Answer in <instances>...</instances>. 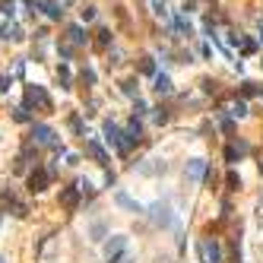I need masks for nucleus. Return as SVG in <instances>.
Returning a JSON list of instances; mask_svg holds the SVG:
<instances>
[{"instance_id":"nucleus-1","label":"nucleus","mask_w":263,"mask_h":263,"mask_svg":"<svg viewBox=\"0 0 263 263\" xmlns=\"http://www.w3.org/2000/svg\"><path fill=\"white\" fill-rule=\"evenodd\" d=\"M22 105H26L29 111H41V114L54 111V102H51V95L45 92V86H26V92H22Z\"/></svg>"},{"instance_id":"nucleus-2","label":"nucleus","mask_w":263,"mask_h":263,"mask_svg":"<svg viewBox=\"0 0 263 263\" xmlns=\"http://www.w3.org/2000/svg\"><path fill=\"white\" fill-rule=\"evenodd\" d=\"M32 140H35V146H45V149H61V140H57V134L48 124H32V134H29Z\"/></svg>"},{"instance_id":"nucleus-3","label":"nucleus","mask_w":263,"mask_h":263,"mask_svg":"<svg viewBox=\"0 0 263 263\" xmlns=\"http://www.w3.org/2000/svg\"><path fill=\"white\" fill-rule=\"evenodd\" d=\"M102 130H105V140H108V143H111V146H114L117 152H121V155H127V152H130V143H127V137H124V130L117 127L114 121H105V127H102Z\"/></svg>"},{"instance_id":"nucleus-4","label":"nucleus","mask_w":263,"mask_h":263,"mask_svg":"<svg viewBox=\"0 0 263 263\" xmlns=\"http://www.w3.org/2000/svg\"><path fill=\"white\" fill-rule=\"evenodd\" d=\"M51 178H54V174L48 171L45 165H38V162H35V168L29 171V190H32V194H41V190H48Z\"/></svg>"},{"instance_id":"nucleus-5","label":"nucleus","mask_w":263,"mask_h":263,"mask_svg":"<svg viewBox=\"0 0 263 263\" xmlns=\"http://www.w3.org/2000/svg\"><path fill=\"white\" fill-rule=\"evenodd\" d=\"M0 203H4V209H10V212H13L16 219L29 216V206H26V203H22V200L16 197V190H13V187H10V190H4V194H0Z\"/></svg>"},{"instance_id":"nucleus-6","label":"nucleus","mask_w":263,"mask_h":263,"mask_svg":"<svg viewBox=\"0 0 263 263\" xmlns=\"http://www.w3.org/2000/svg\"><path fill=\"white\" fill-rule=\"evenodd\" d=\"M200 254H203V263H222V247H219L216 238H203Z\"/></svg>"},{"instance_id":"nucleus-7","label":"nucleus","mask_w":263,"mask_h":263,"mask_svg":"<svg viewBox=\"0 0 263 263\" xmlns=\"http://www.w3.org/2000/svg\"><path fill=\"white\" fill-rule=\"evenodd\" d=\"M149 216H152V222H155V225H165V229H168V225L174 222L168 203H155V206H149Z\"/></svg>"},{"instance_id":"nucleus-8","label":"nucleus","mask_w":263,"mask_h":263,"mask_svg":"<svg viewBox=\"0 0 263 263\" xmlns=\"http://www.w3.org/2000/svg\"><path fill=\"white\" fill-rule=\"evenodd\" d=\"M206 162H203V159H190L187 162V178H190V181H194V184H200L203 181V178H206Z\"/></svg>"},{"instance_id":"nucleus-9","label":"nucleus","mask_w":263,"mask_h":263,"mask_svg":"<svg viewBox=\"0 0 263 263\" xmlns=\"http://www.w3.org/2000/svg\"><path fill=\"white\" fill-rule=\"evenodd\" d=\"M61 206H64V209H76V206H79V187H76V184L61 190Z\"/></svg>"},{"instance_id":"nucleus-10","label":"nucleus","mask_w":263,"mask_h":263,"mask_svg":"<svg viewBox=\"0 0 263 263\" xmlns=\"http://www.w3.org/2000/svg\"><path fill=\"white\" fill-rule=\"evenodd\" d=\"M124 137H127V143H130V149H134L137 143L143 140V124L137 121V117H130V124H127V130H124Z\"/></svg>"},{"instance_id":"nucleus-11","label":"nucleus","mask_w":263,"mask_h":263,"mask_svg":"<svg viewBox=\"0 0 263 263\" xmlns=\"http://www.w3.org/2000/svg\"><path fill=\"white\" fill-rule=\"evenodd\" d=\"M86 152H89V155H92V159H95V162H99V165H102V168H108V152H105V149H102V143H95V140H89V143H86Z\"/></svg>"},{"instance_id":"nucleus-12","label":"nucleus","mask_w":263,"mask_h":263,"mask_svg":"<svg viewBox=\"0 0 263 263\" xmlns=\"http://www.w3.org/2000/svg\"><path fill=\"white\" fill-rule=\"evenodd\" d=\"M35 10H45V16H51V19L64 16V7L57 4V0H41V4H35Z\"/></svg>"},{"instance_id":"nucleus-13","label":"nucleus","mask_w":263,"mask_h":263,"mask_svg":"<svg viewBox=\"0 0 263 263\" xmlns=\"http://www.w3.org/2000/svg\"><path fill=\"white\" fill-rule=\"evenodd\" d=\"M124 247H127V238H124V235H114L111 241H105V254H108V257H117Z\"/></svg>"},{"instance_id":"nucleus-14","label":"nucleus","mask_w":263,"mask_h":263,"mask_svg":"<svg viewBox=\"0 0 263 263\" xmlns=\"http://www.w3.org/2000/svg\"><path fill=\"white\" fill-rule=\"evenodd\" d=\"M111 41H114V35H111V29H99V32H95V48H99V51H108V48H111Z\"/></svg>"},{"instance_id":"nucleus-15","label":"nucleus","mask_w":263,"mask_h":263,"mask_svg":"<svg viewBox=\"0 0 263 263\" xmlns=\"http://www.w3.org/2000/svg\"><path fill=\"white\" fill-rule=\"evenodd\" d=\"M140 171H143V174H165V171H168V165L159 162V159H149V162L140 165Z\"/></svg>"},{"instance_id":"nucleus-16","label":"nucleus","mask_w":263,"mask_h":263,"mask_svg":"<svg viewBox=\"0 0 263 263\" xmlns=\"http://www.w3.org/2000/svg\"><path fill=\"white\" fill-rule=\"evenodd\" d=\"M67 38L79 48V45H86V41H89V35L82 32V26H67Z\"/></svg>"},{"instance_id":"nucleus-17","label":"nucleus","mask_w":263,"mask_h":263,"mask_svg":"<svg viewBox=\"0 0 263 263\" xmlns=\"http://www.w3.org/2000/svg\"><path fill=\"white\" fill-rule=\"evenodd\" d=\"M57 54H61V61H70V57L76 54V45L70 38H61V41H57Z\"/></svg>"},{"instance_id":"nucleus-18","label":"nucleus","mask_w":263,"mask_h":263,"mask_svg":"<svg viewBox=\"0 0 263 263\" xmlns=\"http://www.w3.org/2000/svg\"><path fill=\"white\" fill-rule=\"evenodd\" d=\"M159 95H171V79L165 76V73H155V86H152Z\"/></svg>"},{"instance_id":"nucleus-19","label":"nucleus","mask_w":263,"mask_h":263,"mask_svg":"<svg viewBox=\"0 0 263 263\" xmlns=\"http://www.w3.org/2000/svg\"><path fill=\"white\" fill-rule=\"evenodd\" d=\"M244 152H247V146H244V143H238V146L232 143V146L225 149V159H229V162H241V155H244Z\"/></svg>"},{"instance_id":"nucleus-20","label":"nucleus","mask_w":263,"mask_h":263,"mask_svg":"<svg viewBox=\"0 0 263 263\" xmlns=\"http://www.w3.org/2000/svg\"><path fill=\"white\" fill-rule=\"evenodd\" d=\"M117 203H121V206H127L130 212H143V206H140L137 200H130V197L124 194V190H117Z\"/></svg>"},{"instance_id":"nucleus-21","label":"nucleus","mask_w":263,"mask_h":263,"mask_svg":"<svg viewBox=\"0 0 263 263\" xmlns=\"http://www.w3.org/2000/svg\"><path fill=\"white\" fill-rule=\"evenodd\" d=\"M57 79H61V89H70V67L67 64L57 67Z\"/></svg>"},{"instance_id":"nucleus-22","label":"nucleus","mask_w":263,"mask_h":263,"mask_svg":"<svg viewBox=\"0 0 263 263\" xmlns=\"http://www.w3.org/2000/svg\"><path fill=\"white\" fill-rule=\"evenodd\" d=\"M121 89H124V95H130V99H140V92H137V79H124V82H121Z\"/></svg>"},{"instance_id":"nucleus-23","label":"nucleus","mask_w":263,"mask_h":263,"mask_svg":"<svg viewBox=\"0 0 263 263\" xmlns=\"http://www.w3.org/2000/svg\"><path fill=\"white\" fill-rule=\"evenodd\" d=\"M140 73L155 76V61H152V57H143V61H140Z\"/></svg>"},{"instance_id":"nucleus-24","label":"nucleus","mask_w":263,"mask_h":263,"mask_svg":"<svg viewBox=\"0 0 263 263\" xmlns=\"http://www.w3.org/2000/svg\"><path fill=\"white\" fill-rule=\"evenodd\" d=\"M13 117H16L19 124H29V121H32V114H29V108H26V105H19V108L13 111Z\"/></svg>"},{"instance_id":"nucleus-25","label":"nucleus","mask_w":263,"mask_h":263,"mask_svg":"<svg viewBox=\"0 0 263 263\" xmlns=\"http://www.w3.org/2000/svg\"><path fill=\"white\" fill-rule=\"evenodd\" d=\"M229 114H232V117H244V114H247V105H244V102H232Z\"/></svg>"},{"instance_id":"nucleus-26","label":"nucleus","mask_w":263,"mask_h":263,"mask_svg":"<svg viewBox=\"0 0 263 263\" xmlns=\"http://www.w3.org/2000/svg\"><path fill=\"white\" fill-rule=\"evenodd\" d=\"M168 117H171V114H168V108H152V121H155V124H165Z\"/></svg>"},{"instance_id":"nucleus-27","label":"nucleus","mask_w":263,"mask_h":263,"mask_svg":"<svg viewBox=\"0 0 263 263\" xmlns=\"http://www.w3.org/2000/svg\"><path fill=\"white\" fill-rule=\"evenodd\" d=\"M225 184H229V190H238V187H241V178H238V174L232 171L229 178H225Z\"/></svg>"},{"instance_id":"nucleus-28","label":"nucleus","mask_w":263,"mask_h":263,"mask_svg":"<svg viewBox=\"0 0 263 263\" xmlns=\"http://www.w3.org/2000/svg\"><path fill=\"white\" fill-rule=\"evenodd\" d=\"M238 45H241V51H244V54H254V51H257V45L250 41V38H241Z\"/></svg>"},{"instance_id":"nucleus-29","label":"nucleus","mask_w":263,"mask_h":263,"mask_svg":"<svg viewBox=\"0 0 263 263\" xmlns=\"http://www.w3.org/2000/svg\"><path fill=\"white\" fill-rule=\"evenodd\" d=\"M70 127H73V134H82V121H79V114L70 117Z\"/></svg>"},{"instance_id":"nucleus-30","label":"nucleus","mask_w":263,"mask_h":263,"mask_svg":"<svg viewBox=\"0 0 263 263\" xmlns=\"http://www.w3.org/2000/svg\"><path fill=\"white\" fill-rule=\"evenodd\" d=\"M102 235H105V225H92V238L95 241H102Z\"/></svg>"},{"instance_id":"nucleus-31","label":"nucleus","mask_w":263,"mask_h":263,"mask_svg":"<svg viewBox=\"0 0 263 263\" xmlns=\"http://www.w3.org/2000/svg\"><path fill=\"white\" fill-rule=\"evenodd\" d=\"M79 13H82V19H95V7H82Z\"/></svg>"},{"instance_id":"nucleus-32","label":"nucleus","mask_w":263,"mask_h":263,"mask_svg":"<svg viewBox=\"0 0 263 263\" xmlns=\"http://www.w3.org/2000/svg\"><path fill=\"white\" fill-rule=\"evenodd\" d=\"M134 108H137V114H146V102L137 99V102H134Z\"/></svg>"},{"instance_id":"nucleus-33","label":"nucleus","mask_w":263,"mask_h":263,"mask_svg":"<svg viewBox=\"0 0 263 263\" xmlns=\"http://www.w3.org/2000/svg\"><path fill=\"white\" fill-rule=\"evenodd\" d=\"M82 82H95V73H92V70L86 67V70H82Z\"/></svg>"},{"instance_id":"nucleus-34","label":"nucleus","mask_w":263,"mask_h":263,"mask_svg":"<svg viewBox=\"0 0 263 263\" xmlns=\"http://www.w3.org/2000/svg\"><path fill=\"white\" fill-rule=\"evenodd\" d=\"M7 89H10V79H7V76H0V92H7Z\"/></svg>"},{"instance_id":"nucleus-35","label":"nucleus","mask_w":263,"mask_h":263,"mask_svg":"<svg viewBox=\"0 0 263 263\" xmlns=\"http://www.w3.org/2000/svg\"><path fill=\"white\" fill-rule=\"evenodd\" d=\"M121 263H134V260H130V257H121Z\"/></svg>"},{"instance_id":"nucleus-36","label":"nucleus","mask_w":263,"mask_h":263,"mask_svg":"<svg viewBox=\"0 0 263 263\" xmlns=\"http://www.w3.org/2000/svg\"><path fill=\"white\" fill-rule=\"evenodd\" d=\"M260 171H263V162H260Z\"/></svg>"},{"instance_id":"nucleus-37","label":"nucleus","mask_w":263,"mask_h":263,"mask_svg":"<svg viewBox=\"0 0 263 263\" xmlns=\"http://www.w3.org/2000/svg\"><path fill=\"white\" fill-rule=\"evenodd\" d=\"M0 263H4V260H0Z\"/></svg>"}]
</instances>
